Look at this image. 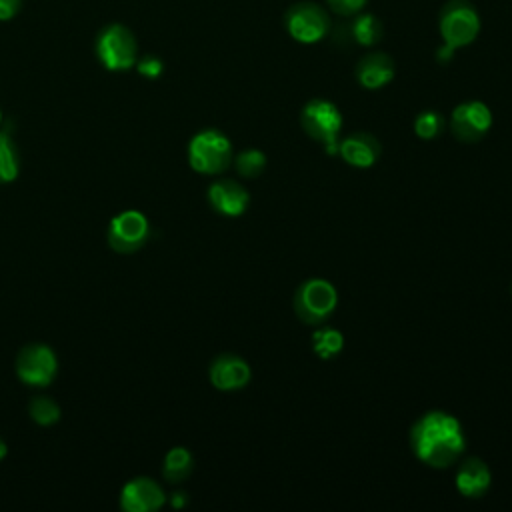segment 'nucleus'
I'll list each match as a JSON object with an SVG mask.
<instances>
[{
  "mask_svg": "<svg viewBox=\"0 0 512 512\" xmlns=\"http://www.w3.org/2000/svg\"><path fill=\"white\" fill-rule=\"evenodd\" d=\"M410 448L422 464L448 468L466 448L460 420L444 410L422 414L410 428Z\"/></svg>",
  "mask_w": 512,
  "mask_h": 512,
  "instance_id": "nucleus-1",
  "label": "nucleus"
},
{
  "mask_svg": "<svg viewBox=\"0 0 512 512\" xmlns=\"http://www.w3.org/2000/svg\"><path fill=\"white\" fill-rule=\"evenodd\" d=\"M480 30V18L474 6L466 0H450L440 10V36L444 40L442 48L436 52L440 62L452 58L458 48L468 46L476 40Z\"/></svg>",
  "mask_w": 512,
  "mask_h": 512,
  "instance_id": "nucleus-2",
  "label": "nucleus"
},
{
  "mask_svg": "<svg viewBox=\"0 0 512 512\" xmlns=\"http://www.w3.org/2000/svg\"><path fill=\"white\" fill-rule=\"evenodd\" d=\"M344 118L336 104L324 98H312L304 104L300 112L302 130L316 142L324 146L330 156L338 154V142Z\"/></svg>",
  "mask_w": 512,
  "mask_h": 512,
  "instance_id": "nucleus-3",
  "label": "nucleus"
},
{
  "mask_svg": "<svg viewBox=\"0 0 512 512\" xmlns=\"http://www.w3.org/2000/svg\"><path fill=\"white\" fill-rule=\"evenodd\" d=\"M294 312L304 324H324L338 304V292L326 278H308L294 292Z\"/></svg>",
  "mask_w": 512,
  "mask_h": 512,
  "instance_id": "nucleus-4",
  "label": "nucleus"
},
{
  "mask_svg": "<svg viewBox=\"0 0 512 512\" xmlns=\"http://www.w3.org/2000/svg\"><path fill=\"white\" fill-rule=\"evenodd\" d=\"M188 162L200 174H222L232 164L230 138L216 128L194 134L188 144Z\"/></svg>",
  "mask_w": 512,
  "mask_h": 512,
  "instance_id": "nucleus-5",
  "label": "nucleus"
},
{
  "mask_svg": "<svg viewBox=\"0 0 512 512\" xmlns=\"http://www.w3.org/2000/svg\"><path fill=\"white\" fill-rule=\"evenodd\" d=\"M96 54L104 68L112 72L128 70L136 64V40L134 34L122 24L106 26L96 40Z\"/></svg>",
  "mask_w": 512,
  "mask_h": 512,
  "instance_id": "nucleus-6",
  "label": "nucleus"
},
{
  "mask_svg": "<svg viewBox=\"0 0 512 512\" xmlns=\"http://www.w3.org/2000/svg\"><path fill=\"white\" fill-rule=\"evenodd\" d=\"M286 30L294 40L314 44L330 30L328 12L314 2H298L286 12Z\"/></svg>",
  "mask_w": 512,
  "mask_h": 512,
  "instance_id": "nucleus-7",
  "label": "nucleus"
},
{
  "mask_svg": "<svg viewBox=\"0 0 512 512\" xmlns=\"http://www.w3.org/2000/svg\"><path fill=\"white\" fill-rule=\"evenodd\" d=\"M492 128V110L482 100L460 102L450 114V132L464 144L482 140Z\"/></svg>",
  "mask_w": 512,
  "mask_h": 512,
  "instance_id": "nucleus-8",
  "label": "nucleus"
},
{
  "mask_svg": "<svg viewBox=\"0 0 512 512\" xmlns=\"http://www.w3.org/2000/svg\"><path fill=\"white\" fill-rule=\"evenodd\" d=\"M58 370V360L50 346L28 344L16 358V374L30 386H48Z\"/></svg>",
  "mask_w": 512,
  "mask_h": 512,
  "instance_id": "nucleus-9",
  "label": "nucleus"
},
{
  "mask_svg": "<svg viewBox=\"0 0 512 512\" xmlns=\"http://www.w3.org/2000/svg\"><path fill=\"white\" fill-rule=\"evenodd\" d=\"M148 238V218L138 210L120 212L110 220L108 244L120 254L136 252Z\"/></svg>",
  "mask_w": 512,
  "mask_h": 512,
  "instance_id": "nucleus-10",
  "label": "nucleus"
},
{
  "mask_svg": "<svg viewBox=\"0 0 512 512\" xmlns=\"http://www.w3.org/2000/svg\"><path fill=\"white\" fill-rule=\"evenodd\" d=\"M208 376H210V382L214 388L232 392V390L244 388L250 382L252 368L242 356L224 352L212 360V364L208 368Z\"/></svg>",
  "mask_w": 512,
  "mask_h": 512,
  "instance_id": "nucleus-11",
  "label": "nucleus"
},
{
  "mask_svg": "<svg viewBox=\"0 0 512 512\" xmlns=\"http://www.w3.org/2000/svg\"><path fill=\"white\" fill-rule=\"evenodd\" d=\"M208 202L218 214L234 218L246 212L250 194L240 182L232 178H218L208 188Z\"/></svg>",
  "mask_w": 512,
  "mask_h": 512,
  "instance_id": "nucleus-12",
  "label": "nucleus"
},
{
  "mask_svg": "<svg viewBox=\"0 0 512 512\" xmlns=\"http://www.w3.org/2000/svg\"><path fill=\"white\" fill-rule=\"evenodd\" d=\"M166 496L162 486L146 476L130 480L120 494V506L126 512H152L164 504Z\"/></svg>",
  "mask_w": 512,
  "mask_h": 512,
  "instance_id": "nucleus-13",
  "label": "nucleus"
},
{
  "mask_svg": "<svg viewBox=\"0 0 512 512\" xmlns=\"http://www.w3.org/2000/svg\"><path fill=\"white\" fill-rule=\"evenodd\" d=\"M382 152L380 140L370 132H352L338 142V156L354 168H370Z\"/></svg>",
  "mask_w": 512,
  "mask_h": 512,
  "instance_id": "nucleus-14",
  "label": "nucleus"
},
{
  "mask_svg": "<svg viewBox=\"0 0 512 512\" xmlns=\"http://www.w3.org/2000/svg\"><path fill=\"white\" fill-rule=\"evenodd\" d=\"M492 484V472L488 464L478 458H466L456 470V490L464 498H482Z\"/></svg>",
  "mask_w": 512,
  "mask_h": 512,
  "instance_id": "nucleus-15",
  "label": "nucleus"
},
{
  "mask_svg": "<svg viewBox=\"0 0 512 512\" xmlns=\"http://www.w3.org/2000/svg\"><path fill=\"white\" fill-rule=\"evenodd\" d=\"M394 74V60L384 52H370L362 56L356 64V80L368 90H378L386 86L388 82H392Z\"/></svg>",
  "mask_w": 512,
  "mask_h": 512,
  "instance_id": "nucleus-16",
  "label": "nucleus"
},
{
  "mask_svg": "<svg viewBox=\"0 0 512 512\" xmlns=\"http://www.w3.org/2000/svg\"><path fill=\"white\" fill-rule=\"evenodd\" d=\"M192 468H194V458L190 450L184 446H176L164 456L162 474L168 482L176 484V482H184L190 476Z\"/></svg>",
  "mask_w": 512,
  "mask_h": 512,
  "instance_id": "nucleus-17",
  "label": "nucleus"
},
{
  "mask_svg": "<svg viewBox=\"0 0 512 512\" xmlns=\"http://www.w3.org/2000/svg\"><path fill=\"white\" fill-rule=\"evenodd\" d=\"M344 348V336L332 326H322L312 334V350L318 358L330 360L336 358Z\"/></svg>",
  "mask_w": 512,
  "mask_h": 512,
  "instance_id": "nucleus-18",
  "label": "nucleus"
},
{
  "mask_svg": "<svg viewBox=\"0 0 512 512\" xmlns=\"http://www.w3.org/2000/svg\"><path fill=\"white\" fill-rule=\"evenodd\" d=\"M350 36L360 46H372L382 38V24L372 14H360L350 24Z\"/></svg>",
  "mask_w": 512,
  "mask_h": 512,
  "instance_id": "nucleus-19",
  "label": "nucleus"
},
{
  "mask_svg": "<svg viewBox=\"0 0 512 512\" xmlns=\"http://www.w3.org/2000/svg\"><path fill=\"white\" fill-rule=\"evenodd\" d=\"M234 168L242 178H258L266 168V154L258 148H246L234 158Z\"/></svg>",
  "mask_w": 512,
  "mask_h": 512,
  "instance_id": "nucleus-20",
  "label": "nucleus"
},
{
  "mask_svg": "<svg viewBox=\"0 0 512 512\" xmlns=\"http://www.w3.org/2000/svg\"><path fill=\"white\" fill-rule=\"evenodd\" d=\"M28 412L32 416V420L40 426H50L54 422L60 420V406L56 404V400L48 398V396H36L32 398Z\"/></svg>",
  "mask_w": 512,
  "mask_h": 512,
  "instance_id": "nucleus-21",
  "label": "nucleus"
},
{
  "mask_svg": "<svg viewBox=\"0 0 512 512\" xmlns=\"http://www.w3.org/2000/svg\"><path fill=\"white\" fill-rule=\"evenodd\" d=\"M444 130V118L436 110H422L414 120V132L422 140H432Z\"/></svg>",
  "mask_w": 512,
  "mask_h": 512,
  "instance_id": "nucleus-22",
  "label": "nucleus"
},
{
  "mask_svg": "<svg viewBox=\"0 0 512 512\" xmlns=\"http://www.w3.org/2000/svg\"><path fill=\"white\" fill-rule=\"evenodd\" d=\"M18 176L16 150L6 132H0V182H10Z\"/></svg>",
  "mask_w": 512,
  "mask_h": 512,
  "instance_id": "nucleus-23",
  "label": "nucleus"
},
{
  "mask_svg": "<svg viewBox=\"0 0 512 512\" xmlns=\"http://www.w3.org/2000/svg\"><path fill=\"white\" fill-rule=\"evenodd\" d=\"M326 4L340 16H354L364 8L366 0H326Z\"/></svg>",
  "mask_w": 512,
  "mask_h": 512,
  "instance_id": "nucleus-24",
  "label": "nucleus"
},
{
  "mask_svg": "<svg viewBox=\"0 0 512 512\" xmlns=\"http://www.w3.org/2000/svg\"><path fill=\"white\" fill-rule=\"evenodd\" d=\"M136 66H138V72L142 76H146V78H158L162 74V70H164L162 60L156 58V56H144L142 60H138Z\"/></svg>",
  "mask_w": 512,
  "mask_h": 512,
  "instance_id": "nucleus-25",
  "label": "nucleus"
},
{
  "mask_svg": "<svg viewBox=\"0 0 512 512\" xmlns=\"http://www.w3.org/2000/svg\"><path fill=\"white\" fill-rule=\"evenodd\" d=\"M22 0H0V20H10L18 14Z\"/></svg>",
  "mask_w": 512,
  "mask_h": 512,
  "instance_id": "nucleus-26",
  "label": "nucleus"
},
{
  "mask_svg": "<svg viewBox=\"0 0 512 512\" xmlns=\"http://www.w3.org/2000/svg\"><path fill=\"white\" fill-rule=\"evenodd\" d=\"M170 504H172L174 508H182V506L186 504V494H184V492H174L172 498H170Z\"/></svg>",
  "mask_w": 512,
  "mask_h": 512,
  "instance_id": "nucleus-27",
  "label": "nucleus"
},
{
  "mask_svg": "<svg viewBox=\"0 0 512 512\" xmlns=\"http://www.w3.org/2000/svg\"><path fill=\"white\" fill-rule=\"evenodd\" d=\"M6 452H8V448H6V442L0 438V460L6 456Z\"/></svg>",
  "mask_w": 512,
  "mask_h": 512,
  "instance_id": "nucleus-28",
  "label": "nucleus"
},
{
  "mask_svg": "<svg viewBox=\"0 0 512 512\" xmlns=\"http://www.w3.org/2000/svg\"><path fill=\"white\" fill-rule=\"evenodd\" d=\"M0 122H2V112H0Z\"/></svg>",
  "mask_w": 512,
  "mask_h": 512,
  "instance_id": "nucleus-29",
  "label": "nucleus"
}]
</instances>
